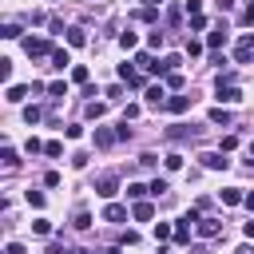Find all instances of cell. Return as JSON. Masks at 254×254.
Wrapping results in <instances>:
<instances>
[{
    "instance_id": "41",
    "label": "cell",
    "mask_w": 254,
    "mask_h": 254,
    "mask_svg": "<svg viewBox=\"0 0 254 254\" xmlns=\"http://www.w3.org/2000/svg\"><path fill=\"white\" fill-rule=\"evenodd\" d=\"M242 202H246V206H250V210H254V190H250V194H246V198H242Z\"/></svg>"
},
{
    "instance_id": "39",
    "label": "cell",
    "mask_w": 254,
    "mask_h": 254,
    "mask_svg": "<svg viewBox=\"0 0 254 254\" xmlns=\"http://www.w3.org/2000/svg\"><path fill=\"white\" fill-rule=\"evenodd\" d=\"M4 254H24V246H20V242H8V246H4Z\"/></svg>"
},
{
    "instance_id": "17",
    "label": "cell",
    "mask_w": 254,
    "mask_h": 254,
    "mask_svg": "<svg viewBox=\"0 0 254 254\" xmlns=\"http://www.w3.org/2000/svg\"><path fill=\"white\" fill-rule=\"evenodd\" d=\"M67 64H71V56H67L64 48H56V52H52V67H60V71H64Z\"/></svg>"
},
{
    "instance_id": "35",
    "label": "cell",
    "mask_w": 254,
    "mask_h": 254,
    "mask_svg": "<svg viewBox=\"0 0 254 254\" xmlns=\"http://www.w3.org/2000/svg\"><path fill=\"white\" fill-rule=\"evenodd\" d=\"M48 254H79V250H71V246H60V242H52V246H48Z\"/></svg>"
},
{
    "instance_id": "10",
    "label": "cell",
    "mask_w": 254,
    "mask_h": 254,
    "mask_svg": "<svg viewBox=\"0 0 254 254\" xmlns=\"http://www.w3.org/2000/svg\"><path fill=\"white\" fill-rule=\"evenodd\" d=\"M91 139H95V147H111V143L119 139V131H107V127H95V135H91Z\"/></svg>"
},
{
    "instance_id": "19",
    "label": "cell",
    "mask_w": 254,
    "mask_h": 254,
    "mask_svg": "<svg viewBox=\"0 0 254 254\" xmlns=\"http://www.w3.org/2000/svg\"><path fill=\"white\" fill-rule=\"evenodd\" d=\"M147 190H151V187H143V183H127V198H135V202H143Z\"/></svg>"
},
{
    "instance_id": "18",
    "label": "cell",
    "mask_w": 254,
    "mask_h": 254,
    "mask_svg": "<svg viewBox=\"0 0 254 254\" xmlns=\"http://www.w3.org/2000/svg\"><path fill=\"white\" fill-rule=\"evenodd\" d=\"M32 87H20V83H12L8 87V103H24V95H28Z\"/></svg>"
},
{
    "instance_id": "34",
    "label": "cell",
    "mask_w": 254,
    "mask_h": 254,
    "mask_svg": "<svg viewBox=\"0 0 254 254\" xmlns=\"http://www.w3.org/2000/svg\"><path fill=\"white\" fill-rule=\"evenodd\" d=\"M24 151H28V155H40V151H44V143H40V139H28V143H24Z\"/></svg>"
},
{
    "instance_id": "32",
    "label": "cell",
    "mask_w": 254,
    "mask_h": 254,
    "mask_svg": "<svg viewBox=\"0 0 254 254\" xmlns=\"http://www.w3.org/2000/svg\"><path fill=\"white\" fill-rule=\"evenodd\" d=\"M179 167H183V155L171 151V155H167V171H179Z\"/></svg>"
},
{
    "instance_id": "9",
    "label": "cell",
    "mask_w": 254,
    "mask_h": 254,
    "mask_svg": "<svg viewBox=\"0 0 254 254\" xmlns=\"http://www.w3.org/2000/svg\"><path fill=\"white\" fill-rule=\"evenodd\" d=\"M119 79H123L127 87H143V75H139L131 64H119Z\"/></svg>"
},
{
    "instance_id": "26",
    "label": "cell",
    "mask_w": 254,
    "mask_h": 254,
    "mask_svg": "<svg viewBox=\"0 0 254 254\" xmlns=\"http://www.w3.org/2000/svg\"><path fill=\"white\" fill-rule=\"evenodd\" d=\"M103 111H107V103H87V119H103Z\"/></svg>"
},
{
    "instance_id": "38",
    "label": "cell",
    "mask_w": 254,
    "mask_h": 254,
    "mask_svg": "<svg viewBox=\"0 0 254 254\" xmlns=\"http://www.w3.org/2000/svg\"><path fill=\"white\" fill-rule=\"evenodd\" d=\"M0 159H4V163H8V167H16V163H20V159H16V151H12V147H4V155H0Z\"/></svg>"
},
{
    "instance_id": "42",
    "label": "cell",
    "mask_w": 254,
    "mask_h": 254,
    "mask_svg": "<svg viewBox=\"0 0 254 254\" xmlns=\"http://www.w3.org/2000/svg\"><path fill=\"white\" fill-rule=\"evenodd\" d=\"M242 230H246V238H254V222H246V226H242Z\"/></svg>"
},
{
    "instance_id": "43",
    "label": "cell",
    "mask_w": 254,
    "mask_h": 254,
    "mask_svg": "<svg viewBox=\"0 0 254 254\" xmlns=\"http://www.w3.org/2000/svg\"><path fill=\"white\" fill-rule=\"evenodd\" d=\"M234 254H254V250H250V246H238V250H234Z\"/></svg>"
},
{
    "instance_id": "24",
    "label": "cell",
    "mask_w": 254,
    "mask_h": 254,
    "mask_svg": "<svg viewBox=\"0 0 254 254\" xmlns=\"http://www.w3.org/2000/svg\"><path fill=\"white\" fill-rule=\"evenodd\" d=\"M210 123H222V127H230V111H222V107H214V111H210Z\"/></svg>"
},
{
    "instance_id": "13",
    "label": "cell",
    "mask_w": 254,
    "mask_h": 254,
    "mask_svg": "<svg viewBox=\"0 0 254 254\" xmlns=\"http://www.w3.org/2000/svg\"><path fill=\"white\" fill-rule=\"evenodd\" d=\"M187 107H190V95H171L167 99V111H175V115H183Z\"/></svg>"
},
{
    "instance_id": "12",
    "label": "cell",
    "mask_w": 254,
    "mask_h": 254,
    "mask_svg": "<svg viewBox=\"0 0 254 254\" xmlns=\"http://www.w3.org/2000/svg\"><path fill=\"white\" fill-rule=\"evenodd\" d=\"M226 40H230V36H226V28H214V32L206 36V48H214V52H218V48H226Z\"/></svg>"
},
{
    "instance_id": "15",
    "label": "cell",
    "mask_w": 254,
    "mask_h": 254,
    "mask_svg": "<svg viewBox=\"0 0 254 254\" xmlns=\"http://www.w3.org/2000/svg\"><path fill=\"white\" fill-rule=\"evenodd\" d=\"M167 238H175V226L171 222H155V242H167Z\"/></svg>"
},
{
    "instance_id": "4",
    "label": "cell",
    "mask_w": 254,
    "mask_h": 254,
    "mask_svg": "<svg viewBox=\"0 0 254 254\" xmlns=\"http://www.w3.org/2000/svg\"><path fill=\"white\" fill-rule=\"evenodd\" d=\"M198 159H202V167H206V171H226V167H230V159H226L222 151H202Z\"/></svg>"
},
{
    "instance_id": "28",
    "label": "cell",
    "mask_w": 254,
    "mask_h": 254,
    "mask_svg": "<svg viewBox=\"0 0 254 254\" xmlns=\"http://www.w3.org/2000/svg\"><path fill=\"white\" fill-rule=\"evenodd\" d=\"M163 40H167V32H159V28H155V32H147V44H151V48H159Z\"/></svg>"
},
{
    "instance_id": "2",
    "label": "cell",
    "mask_w": 254,
    "mask_h": 254,
    "mask_svg": "<svg viewBox=\"0 0 254 254\" xmlns=\"http://www.w3.org/2000/svg\"><path fill=\"white\" fill-rule=\"evenodd\" d=\"M24 52H28V56H52L56 48H52L44 36H24Z\"/></svg>"
},
{
    "instance_id": "6",
    "label": "cell",
    "mask_w": 254,
    "mask_h": 254,
    "mask_svg": "<svg viewBox=\"0 0 254 254\" xmlns=\"http://www.w3.org/2000/svg\"><path fill=\"white\" fill-rule=\"evenodd\" d=\"M147 107H167V87L163 83H151L147 87Z\"/></svg>"
},
{
    "instance_id": "3",
    "label": "cell",
    "mask_w": 254,
    "mask_h": 254,
    "mask_svg": "<svg viewBox=\"0 0 254 254\" xmlns=\"http://www.w3.org/2000/svg\"><path fill=\"white\" fill-rule=\"evenodd\" d=\"M250 56H254V32H246V36L234 44V64H250Z\"/></svg>"
},
{
    "instance_id": "11",
    "label": "cell",
    "mask_w": 254,
    "mask_h": 254,
    "mask_svg": "<svg viewBox=\"0 0 254 254\" xmlns=\"http://www.w3.org/2000/svg\"><path fill=\"white\" fill-rule=\"evenodd\" d=\"M123 218H127V210H123L119 202H107V206H103V222H123Z\"/></svg>"
},
{
    "instance_id": "25",
    "label": "cell",
    "mask_w": 254,
    "mask_h": 254,
    "mask_svg": "<svg viewBox=\"0 0 254 254\" xmlns=\"http://www.w3.org/2000/svg\"><path fill=\"white\" fill-rule=\"evenodd\" d=\"M0 36H4V40H20V24H4Z\"/></svg>"
},
{
    "instance_id": "37",
    "label": "cell",
    "mask_w": 254,
    "mask_h": 254,
    "mask_svg": "<svg viewBox=\"0 0 254 254\" xmlns=\"http://www.w3.org/2000/svg\"><path fill=\"white\" fill-rule=\"evenodd\" d=\"M60 151H64V147H60V143H56V139H52V143H44V155H52V159H56V155H60Z\"/></svg>"
},
{
    "instance_id": "8",
    "label": "cell",
    "mask_w": 254,
    "mask_h": 254,
    "mask_svg": "<svg viewBox=\"0 0 254 254\" xmlns=\"http://www.w3.org/2000/svg\"><path fill=\"white\" fill-rule=\"evenodd\" d=\"M194 230H198L202 238H218V234H222V222H218V218H198Z\"/></svg>"
},
{
    "instance_id": "23",
    "label": "cell",
    "mask_w": 254,
    "mask_h": 254,
    "mask_svg": "<svg viewBox=\"0 0 254 254\" xmlns=\"http://www.w3.org/2000/svg\"><path fill=\"white\" fill-rule=\"evenodd\" d=\"M40 119H44V111H40L36 103H32V107H24V123H40Z\"/></svg>"
},
{
    "instance_id": "29",
    "label": "cell",
    "mask_w": 254,
    "mask_h": 254,
    "mask_svg": "<svg viewBox=\"0 0 254 254\" xmlns=\"http://www.w3.org/2000/svg\"><path fill=\"white\" fill-rule=\"evenodd\" d=\"M71 79H75V83H87V67L75 64V67H71Z\"/></svg>"
},
{
    "instance_id": "14",
    "label": "cell",
    "mask_w": 254,
    "mask_h": 254,
    "mask_svg": "<svg viewBox=\"0 0 254 254\" xmlns=\"http://www.w3.org/2000/svg\"><path fill=\"white\" fill-rule=\"evenodd\" d=\"M131 214H135L139 222H147V218H155V206H151V202L143 198V202H135V210H131Z\"/></svg>"
},
{
    "instance_id": "40",
    "label": "cell",
    "mask_w": 254,
    "mask_h": 254,
    "mask_svg": "<svg viewBox=\"0 0 254 254\" xmlns=\"http://www.w3.org/2000/svg\"><path fill=\"white\" fill-rule=\"evenodd\" d=\"M242 24H254V4H250V8L242 12Z\"/></svg>"
},
{
    "instance_id": "16",
    "label": "cell",
    "mask_w": 254,
    "mask_h": 254,
    "mask_svg": "<svg viewBox=\"0 0 254 254\" xmlns=\"http://www.w3.org/2000/svg\"><path fill=\"white\" fill-rule=\"evenodd\" d=\"M67 44H71V48H83V44H87L83 28H67Z\"/></svg>"
},
{
    "instance_id": "5",
    "label": "cell",
    "mask_w": 254,
    "mask_h": 254,
    "mask_svg": "<svg viewBox=\"0 0 254 254\" xmlns=\"http://www.w3.org/2000/svg\"><path fill=\"white\" fill-rule=\"evenodd\" d=\"M167 139H171V143H183V139H198V127H183V123H175V127H167Z\"/></svg>"
},
{
    "instance_id": "30",
    "label": "cell",
    "mask_w": 254,
    "mask_h": 254,
    "mask_svg": "<svg viewBox=\"0 0 254 254\" xmlns=\"http://www.w3.org/2000/svg\"><path fill=\"white\" fill-rule=\"evenodd\" d=\"M48 95H52V99H64L67 87H64V83H48Z\"/></svg>"
},
{
    "instance_id": "7",
    "label": "cell",
    "mask_w": 254,
    "mask_h": 254,
    "mask_svg": "<svg viewBox=\"0 0 254 254\" xmlns=\"http://www.w3.org/2000/svg\"><path fill=\"white\" fill-rule=\"evenodd\" d=\"M214 87H218V95H214L218 103H238V99H242V91H238L234 83H214Z\"/></svg>"
},
{
    "instance_id": "44",
    "label": "cell",
    "mask_w": 254,
    "mask_h": 254,
    "mask_svg": "<svg viewBox=\"0 0 254 254\" xmlns=\"http://www.w3.org/2000/svg\"><path fill=\"white\" fill-rule=\"evenodd\" d=\"M250 167H254V143H250Z\"/></svg>"
},
{
    "instance_id": "46",
    "label": "cell",
    "mask_w": 254,
    "mask_h": 254,
    "mask_svg": "<svg viewBox=\"0 0 254 254\" xmlns=\"http://www.w3.org/2000/svg\"><path fill=\"white\" fill-rule=\"evenodd\" d=\"M159 254H171V250H159Z\"/></svg>"
},
{
    "instance_id": "45",
    "label": "cell",
    "mask_w": 254,
    "mask_h": 254,
    "mask_svg": "<svg viewBox=\"0 0 254 254\" xmlns=\"http://www.w3.org/2000/svg\"><path fill=\"white\" fill-rule=\"evenodd\" d=\"M155 4H163V0H151V8H155Z\"/></svg>"
},
{
    "instance_id": "36",
    "label": "cell",
    "mask_w": 254,
    "mask_h": 254,
    "mask_svg": "<svg viewBox=\"0 0 254 254\" xmlns=\"http://www.w3.org/2000/svg\"><path fill=\"white\" fill-rule=\"evenodd\" d=\"M135 64H139V67H147V71H151V64H155V60H151V56H147V52H139V56H135Z\"/></svg>"
},
{
    "instance_id": "1",
    "label": "cell",
    "mask_w": 254,
    "mask_h": 254,
    "mask_svg": "<svg viewBox=\"0 0 254 254\" xmlns=\"http://www.w3.org/2000/svg\"><path fill=\"white\" fill-rule=\"evenodd\" d=\"M115 190H119V175L107 171V175L95 179V194H99V198H115Z\"/></svg>"
},
{
    "instance_id": "22",
    "label": "cell",
    "mask_w": 254,
    "mask_h": 254,
    "mask_svg": "<svg viewBox=\"0 0 254 254\" xmlns=\"http://www.w3.org/2000/svg\"><path fill=\"white\" fill-rule=\"evenodd\" d=\"M32 234L48 238V234H52V222H48V218H36V222H32Z\"/></svg>"
},
{
    "instance_id": "21",
    "label": "cell",
    "mask_w": 254,
    "mask_h": 254,
    "mask_svg": "<svg viewBox=\"0 0 254 254\" xmlns=\"http://www.w3.org/2000/svg\"><path fill=\"white\" fill-rule=\"evenodd\" d=\"M71 226H75V230H87V226H91V214L79 206V210H75V218H71Z\"/></svg>"
},
{
    "instance_id": "33",
    "label": "cell",
    "mask_w": 254,
    "mask_h": 254,
    "mask_svg": "<svg viewBox=\"0 0 254 254\" xmlns=\"http://www.w3.org/2000/svg\"><path fill=\"white\" fill-rule=\"evenodd\" d=\"M24 198H28V206H36V210H40V206H44V194H40V190H28V194H24Z\"/></svg>"
},
{
    "instance_id": "31",
    "label": "cell",
    "mask_w": 254,
    "mask_h": 254,
    "mask_svg": "<svg viewBox=\"0 0 254 254\" xmlns=\"http://www.w3.org/2000/svg\"><path fill=\"white\" fill-rule=\"evenodd\" d=\"M139 111H143L139 103H127V107H123V123H127V119H139Z\"/></svg>"
},
{
    "instance_id": "27",
    "label": "cell",
    "mask_w": 254,
    "mask_h": 254,
    "mask_svg": "<svg viewBox=\"0 0 254 254\" xmlns=\"http://www.w3.org/2000/svg\"><path fill=\"white\" fill-rule=\"evenodd\" d=\"M119 44H123V48H127V52H131V48H135V44H139V36H135V32H123V36H119Z\"/></svg>"
},
{
    "instance_id": "20",
    "label": "cell",
    "mask_w": 254,
    "mask_h": 254,
    "mask_svg": "<svg viewBox=\"0 0 254 254\" xmlns=\"http://www.w3.org/2000/svg\"><path fill=\"white\" fill-rule=\"evenodd\" d=\"M242 198H246V194H242L238 187H230V190H222V202H226V206H238Z\"/></svg>"
}]
</instances>
